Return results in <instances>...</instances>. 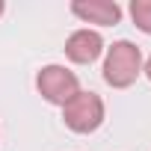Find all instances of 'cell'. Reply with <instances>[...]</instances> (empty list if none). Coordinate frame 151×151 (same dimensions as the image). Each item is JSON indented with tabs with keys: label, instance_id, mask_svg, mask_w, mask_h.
Here are the masks:
<instances>
[{
	"label": "cell",
	"instance_id": "cell-7",
	"mask_svg": "<svg viewBox=\"0 0 151 151\" xmlns=\"http://www.w3.org/2000/svg\"><path fill=\"white\" fill-rule=\"evenodd\" d=\"M145 74H148V80H151V56H148V62H145Z\"/></svg>",
	"mask_w": 151,
	"mask_h": 151
},
{
	"label": "cell",
	"instance_id": "cell-2",
	"mask_svg": "<svg viewBox=\"0 0 151 151\" xmlns=\"http://www.w3.org/2000/svg\"><path fill=\"white\" fill-rule=\"evenodd\" d=\"M62 119L71 130L89 133V130L101 127V122H104V101L95 92H77L62 107Z\"/></svg>",
	"mask_w": 151,
	"mask_h": 151
},
{
	"label": "cell",
	"instance_id": "cell-3",
	"mask_svg": "<svg viewBox=\"0 0 151 151\" xmlns=\"http://www.w3.org/2000/svg\"><path fill=\"white\" fill-rule=\"evenodd\" d=\"M36 86H39V92L50 104H59V107H65L74 95L80 92L77 74L68 71V68H62V65H45L39 71V77H36Z\"/></svg>",
	"mask_w": 151,
	"mask_h": 151
},
{
	"label": "cell",
	"instance_id": "cell-5",
	"mask_svg": "<svg viewBox=\"0 0 151 151\" xmlns=\"http://www.w3.org/2000/svg\"><path fill=\"white\" fill-rule=\"evenodd\" d=\"M71 12L83 18L86 24H101V27H110V24H119L122 18V6L113 3V0H77L71 3Z\"/></svg>",
	"mask_w": 151,
	"mask_h": 151
},
{
	"label": "cell",
	"instance_id": "cell-8",
	"mask_svg": "<svg viewBox=\"0 0 151 151\" xmlns=\"http://www.w3.org/2000/svg\"><path fill=\"white\" fill-rule=\"evenodd\" d=\"M0 12H3V3H0Z\"/></svg>",
	"mask_w": 151,
	"mask_h": 151
},
{
	"label": "cell",
	"instance_id": "cell-4",
	"mask_svg": "<svg viewBox=\"0 0 151 151\" xmlns=\"http://www.w3.org/2000/svg\"><path fill=\"white\" fill-rule=\"evenodd\" d=\"M104 50V39L95 33V30H77L71 33L68 42H65V53L71 62H80V65H89L101 56Z\"/></svg>",
	"mask_w": 151,
	"mask_h": 151
},
{
	"label": "cell",
	"instance_id": "cell-1",
	"mask_svg": "<svg viewBox=\"0 0 151 151\" xmlns=\"http://www.w3.org/2000/svg\"><path fill=\"white\" fill-rule=\"evenodd\" d=\"M142 71V53L133 42H116L104 59V80L116 89L130 86Z\"/></svg>",
	"mask_w": 151,
	"mask_h": 151
},
{
	"label": "cell",
	"instance_id": "cell-6",
	"mask_svg": "<svg viewBox=\"0 0 151 151\" xmlns=\"http://www.w3.org/2000/svg\"><path fill=\"white\" fill-rule=\"evenodd\" d=\"M130 18L142 33H151V0H133L130 3Z\"/></svg>",
	"mask_w": 151,
	"mask_h": 151
}]
</instances>
